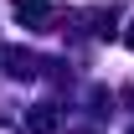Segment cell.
Masks as SVG:
<instances>
[{"mask_svg": "<svg viewBox=\"0 0 134 134\" xmlns=\"http://www.w3.org/2000/svg\"><path fill=\"white\" fill-rule=\"evenodd\" d=\"M57 124H62V114H57L52 103H41V108L26 114V129H31V134H57Z\"/></svg>", "mask_w": 134, "mask_h": 134, "instance_id": "1", "label": "cell"}, {"mask_svg": "<svg viewBox=\"0 0 134 134\" xmlns=\"http://www.w3.org/2000/svg\"><path fill=\"white\" fill-rule=\"evenodd\" d=\"M16 16L21 21H41L47 16V0H16Z\"/></svg>", "mask_w": 134, "mask_h": 134, "instance_id": "2", "label": "cell"}, {"mask_svg": "<svg viewBox=\"0 0 134 134\" xmlns=\"http://www.w3.org/2000/svg\"><path fill=\"white\" fill-rule=\"evenodd\" d=\"M129 52H134V26H129Z\"/></svg>", "mask_w": 134, "mask_h": 134, "instance_id": "3", "label": "cell"}]
</instances>
